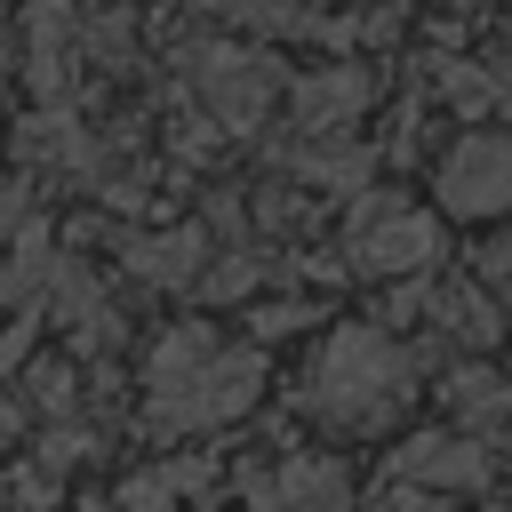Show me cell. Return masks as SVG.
Segmentation results:
<instances>
[{
    "instance_id": "cell-3",
    "label": "cell",
    "mask_w": 512,
    "mask_h": 512,
    "mask_svg": "<svg viewBox=\"0 0 512 512\" xmlns=\"http://www.w3.org/2000/svg\"><path fill=\"white\" fill-rule=\"evenodd\" d=\"M344 256L368 272V280H416L432 256H440V224L424 208H408L400 192H368L352 200V224H344Z\"/></svg>"
},
{
    "instance_id": "cell-2",
    "label": "cell",
    "mask_w": 512,
    "mask_h": 512,
    "mask_svg": "<svg viewBox=\"0 0 512 512\" xmlns=\"http://www.w3.org/2000/svg\"><path fill=\"white\" fill-rule=\"evenodd\" d=\"M416 392V352L384 328V320H344L312 368H304V416L336 424V432H384Z\"/></svg>"
},
{
    "instance_id": "cell-22",
    "label": "cell",
    "mask_w": 512,
    "mask_h": 512,
    "mask_svg": "<svg viewBox=\"0 0 512 512\" xmlns=\"http://www.w3.org/2000/svg\"><path fill=\"white\" fill-rule=\"evenodd\" d=\"M32 336H40V312H16V320L0 328V376H16V368L32 360Z\"/></svg>"
},
{
    "instance_id": "cell-11",
    "label": "cell",
    "mask_w": 512,
    "mask_h": 512,
    "mask_svg": "<svg viewBox=\"0 0 512 512\" xmlns=\"http://www.w3.org/2000/svg\"><path fill=\"white\" fill-rule=\"evenodd\" d=\"M248 496L256 504H320V512H336V504H352V472L336 456H320V448H296V456H280L272 480H248Z\"/></svg>"
},
{
    "instance_id": "cell-6",
    "label": "cell",
    "mask_w": 512,
    "mask_h": 512,
    "mask_svg": "<svg viewBox=\"0 0 512 512\" xmlns=\"http://www.w3.org/2000/svg\"><path fill=\"white\" fill-rule=\"evenodd\" d=\"M440 208L464 216V224L512 216V136H496V128L456 136L448 160H440Z\"/></svg>"
},
{
    "instance_id": "cell-25",
    "label": "cell",
    "mask_w": 512,
    "mask_h": 512,
    "mask_svg": "<svg viewBox=\"0 0 512 512\" xmlns=\"http://www.w3.org/2000/svg\"><path fill=\"white\" fill-rule=\"evenodd\" d=\"M488 72H496V104H504V112H512V40H504V48H496V64H488Z\"/></svg>"
},
{
    "instance_id": "cell-4",
    "label": "cell",
    "mask_w": 512,
    "mask_h": 512,
    "mask_svg": "<svg viewBox=\"0 0 512 512\" xmlns=\"http://www.w3.org/2000/svg\"><path fill=\"white\" fill-rule=\"evenodd\" d=\"M184 88L200 96V112H208L216 128L248 136L288 80H280V64L256 56V48H184Z\"/></svg>"
},
{
    "instance_id": "cell-10",
    "label": "cell",
    "mask_w": 512,
    "mask_h": 512,
    "mask_svg": "<svg viewBox=\"0 0 512 512\" xmlns=\"http://www.w3.org/2000/svg\"><path fill=\"white\" fill-rule=\"evenodd\" d=\"M424 312H432L440 336L464 344V352H488V344L504 336V304L488 296V280H424Z\"/></svg>"
},
{
    "instance_id": "cell-14",
    "label": "cell",
    "mask_w": 512,
    "mask_h": 512,
    "mask_svg": "<svg viewBox=\"0 0 512 512\" xmlns=\"http://www.w3.org/2000/svg\"><path fill=\"white\" fill-rule=\"evenodd\" d=\"M208 488H216L208 456H168L160 472H136V480H120V504H168V496H208Z\"/></svg>"
},
{
    "instance_id": "cell-26",
    "label": "cell",
    "mask_w": 512,
    "mask_h": 512,
    "mask_svg": "<svg viewBox=\"0 0 512 512\" xmlns=\"http://www.w3.org/2000/svg\"><path fill=\"white\" fill-rule=\"evenodd\" d=\"M8 56H16V24L0 16V64H8Z\"/></svg>"
},
{
    "instance_id": "cell-15",
    "label": "cell",
    "mask_w": 512,
    "mask_h": 512,
    "mask_svg": "<svg viewBox=\"0 0 512 512\" xmlns=\"http://www.w3.org/2000/svg\"><path fill=\"white\" fill-rule=\"evenodd\" d=\"M192 8H208L216 24H240V32H304V0H192Z\"/></svg>"
},
{
    "instance_id": "cell-16",
    "label": "cell",
    "mask_w": 512,
    "mask_h": 512,
    "mask_svg": "<svg viewBox=\"0 0 512 512\" xmlns=\"http://www.w3.org/2000/svg\"><path fill=\"white\" fill-rule=\"evenodd\" d=\"M24 400H32L40 416H64V408L80 400V368H72V360H24Z\"/></svg>"
},
{
    "instance_id": "cell-23",
    "label": "cell",
    "mask_w": 512,
    "mask_h": 512,
    "mask_svg": "<svg viewBox=\"0 0 512 512\" xmlns=\"http://www.w3.org/2000/svg\"><path fill=\"white\" fill-rule=\"evenodd\" d=\"M480 280H488V288H512V232H496V240L480 248Z\"/></svg>"
},
{
    "instance_id": "cell-19",
    "label": "cell",
    "mask_w": 512,
    "mask_h": 512,
    "mask_svg": "<svg viewBox=\"0 0 512 512\" xmlns=\"http://www.w3.org/2000/svg\"><path fill=\"white\" fill-rule=\"evenodd\" d=\"M312 320H320V304H312V296H272V304H256V312H248L256 344H272V336H296V328H312Z\"/></svg>"
},
{
    "instance_id": "cell-21",
    "label": "cell",
    "mask_w": 512,
    "mask_h": 512,
    "mask_svg": "<svg viewBox=\"0 0 512 512\" xmlns=\"http://www.w3.org/2000/svg\"><path fill=\"white\" fill-rule=\"evenodd\" d=\"M80 456H88V432H80V424H48V432H40V464H48V472H72Z\"/></svg>"
},
{
    "instance_id": "cell-20",
    "label": "cell",
    "mask_w": 512,
    "mask_h": 512,
    "mask_svg": "<svg viewBox=\"0 0 512 512\" xmlns=\"http://www.w3.org/2000/svg\"><path fill=\"white\" fill-rule=\"evenodd\" d=\"M440 96H448L456 112H488V104H496V72H480V64H448V72H440Z\"/></svg>"
},
{
    "instance_id": "cell-12",
    "label": "cell",
    "mask_w": 512,
    "mask_h": 512,
    "mask_svg": "<svg viewBox=\"0 0 512 512\" xmlns=\"http://www.w3.org/2000/svg\"><path fill=\"white\" fill-rule=\"evenodd\" d=\"M440 400H448V424H464V432H480V440H496V432H512V384H504L496 368H480V360H464V368H448V384H440Z\"/></svg>"
},
{
    "instance_id": "cell-17",
    "label": "cell",
    "mask_w": 512,
    "mask_h": 512,
    "mask_svg": "<svg viewBox=\"0 0 512 512\" xmlns=\"http://www.w3.org/2000/svg\"><path fill=\"white\" fill-rule=\"evenodd\" d=\"M80 48H88L96 64H128V56H136V16H128V8H104V16L80 32Z\"/></svg>"
},
{
    "instance_id": "cell-8",
    "label": "cell",
    "mask_w": 512,
    "mask_h": 512,
    "mask_svg": "<svg viewBox=\"0 0 512 512\" xmlns=\"http://www.w3.org/2000/svg\"><path fill=\"white\" fill-rule=\"evenodd\" d=\"M16 152H24L32 168H48V176H96V168H104L96 136L80 128V112H72L64 96H40V112L16 128Z\"/></svg>"
},
{
    "instance_id": "cell-1",
    "label": "cell",
    "mask_w": 512,
    "mask_h": 512,
    "mask_svg": "<svg viewBox=\"0 0 512 512\" xmlns=\"http://www.w3.org/2000/svg\"><path fill=\"white\" fill-rule=\"evenodd\" d=\"M264 392V352L248 344H224L208 320H176L152 360H144V424L160 440H184V432H216V424H240Z\"/></svg>"
},
{
    "instance_id": "cell-24",
    "label": "cell",
    "mask_w": 512,
    "mask_h": 512,
    "mask_svg": "<svg viewBox=\"0 0 512 512\" xmlns=\"http://www.w3.org/2000/svg\"><path fill=\"white\" fill-rule=\"evenodd\" d=\"M24 216H32V200H24V176H16V184H0V232H16Z\"/></svg>"
},
{
    "instance_id": "cell-18",
    "label": "cell",
    "mask_w": 512,
    "mask_h": 512,
    "mask_svg": "<svg viewBox=\"0 0 512 512\" xmlns=\"http://www.w3.org/2000/svg\"><path fill=\"white\" fill-rule=\"evenodd\" d=\"M200 288H208L216 304H232V296H248V288H264V256H256V248H232L224 264H208V272H200Z\"/></svg>"
},
{
    "instance_id": "cell-7",
    "label": "cell",
    "mask_w": 512,
    "mask_h": 512,
    "mask_svg": "<svg viewBox=\"0 0 512 512\" xmlns=\"http://www.w3.org/2000/svg\"><path fill=\"white\" fill-rule=\"evenodd\" d=\"M368 96H376V80H368L360 64H320V72L288 80V112H296L304 136H344V128L368 112Z\"/></svg>"
},
{
    "instance_id": "cell-5",
    "label": "cell",
    "mask_w": 512,
    "mask_h": 512,
    "mask_svg": "<svg viewBox=\"0 0 512 512\" xmlns=\"http://www.w3.org/2000/svg\"><path fill=\"white\" fill-rule=\"evenodd\" d=\"M384 488H392L400 504H424V496H472V488H488V448H480V432H464V424H448V432H416V440L392 448Z\"/></svg>"
},
{
    "instance_id": "cell-13",
    "label": "cell",
    "mask_w": 512,
    "mask_h": 512,
    "mask_svg": "<svg viewBox=\"0 0 512 512\" xmlns=\"http://www.w3.org/2000/svg\"><path fill=\"white\" fill-rule=\"evenodd\" d=\"M296 176H304L312 192H360V184L376 176V152H368V144H344V136H312V144L296 152Z\"/></svg>"
},
{
    "instance_id": "cell-9",
    "label": "cell",
    "mask_w": 512,
    "mask_h": 512,
    "mask_svg": "<svg viewBox=\"0 0 512 512\" xmlns=\"http://www.w3.org/2000/svg\"><path fill=\"white\" fill-rule=\"evenodd\" d=\"M128 280L144 288H192L208 272V224H168V232H128L120 240Z\"/></svg>"
}]
</instances>
